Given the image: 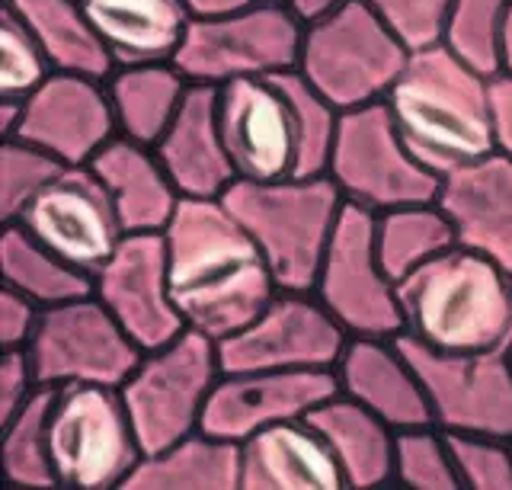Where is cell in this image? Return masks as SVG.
Returning <instances> with one entry per match:
<instances>
[{
	"label": "cell",
	"instance_id": "obj_12",
	"mask_svg": "<svg viewBox=\"0 0 512 490\" xmlns=\"http://www.w3.org/2000/svg\"><path fill=\"white\" fill-rule=\"evenodd\" d=\"M349 343V334L314 292L279 289L250 324L218 340L224 372H333Z\"/></svg>",
	"mask_w": 512,
	"mask_h": 490
},
{
	"label": "cell",
	"instance_id": "obj_10",
	"mask_svg": "<svg viewBox=\"0 0 512 490\" xmlns=\"http://www.w3.org/2000/svg\"><path fill=\"white\" fill-rule=\"evenodd\" d=\"M26 350L42 388H122L144 356L141 346L93 292L55 308H42L36 337Z\"/></svg>",
	"mask_w": 512,
	"mask_h": 490
},
{
	"label": "cell",
	"instance_id": "obj_20",
	"mask_svg": "<svg viewBox=\"0 0 512 490\" xmlns=\"http://www.w3.org/2000/svg\"><path fill=\"white\" fill-rule=\"evenodd\" d=\"M439 209L452 221L455 241L512 273V164L503 154H487L474 164L445 173Z\"/></svg>",
	"mask_w": 512,
	"mask_h": 490
},
{
	"label": "cell",
	"instance_id": "obj_45",
	"mask_svg": "<svg viewBox=\"0 0 512 490\" xmlns=\"http://www.w3.org/2000/svg\"><path fill=\"white\" fill-rule=\"evenodd\" d=\"M506 356H509V366H512V343H509V350H506Z\"/></svg>",
	"mask_w": 512,
	"mask_h": 490
},
{
	"label": "cell",
	"instance_id": "obj_34",
	"mask_svg": "<svg viewBox=\"0 0 512 490\" xmlns=\"http://www.w3.org/2000/svg\"><path fill=\"white\" fill-rule=\"evenodd\" d=\"M282 84L288 90V97H292L295 122H298V170H295V177H324L343 113L320 97V93L304 81L298 71L282 74Z\"/></svg>",
	"mask_w": 512,
	"mask_h": 490
},
{
	"label": "cell",
	"instance_id": "obj_2",
	"mask_svg": "<svg viewBox=\"0 0 512 490\" xmlns=\"http://www.w3.org/2000/svg\"><path fill=\"white\" fill-rule=\"evenodd\" d=\"M490 81L436 42L410 52L384 97L400 138L436 177L496 151Z\"/></svg>",
	"mask_w": 512,
	"mask_h": 490
},
{
	"label": "cell",
	"instance_id": "obj_33",
	"mask_svg": "<svg viewBox=\"0 0 512 490\" xmlns=\"http://www.w3.org/2000/svg\"><path fill=\"white\" fill-rule=\"evenodd\" d=\"M394 484L407 490H461L448 433L436 423L397 430Z\"/></svg>",
	"mask_w": 512,
	"mask_h": 490
},
{
	"label": "cell",
	"instance_id": "obj_7",
	"mask_svg": "<svg viewBox=\"0 0 512 490\" xmlns=\"http://www.w3.org/2000/svg\"><path fill=\"white\" fill-rule=\"evenodd\" d=\"M48 449L58 487L68 490L125 487L144 455L122 391L106 385L55 388Z\"/></svg>",
	"mask_w": 512,
	"mask_h": 490
},
{
	"label": "cell",
	"instance_id": "obj_8",
	"mask_svg": "<svg viewBox=\"0 0 512 490\" xmlns=\"http://www.w3.org/2000/svg\"><path fill=\"white\" fill-rule=\"evenodd\" d=\"M301 39L304 20L285 0H256L224 17L192 20L173 65L189 84L205 87L279 77L298 68Z\"/></svg>",
	"mask_w": 512,
	"mask_h": 490
},
{
	"label": "cell",
	"instance_id": "obj_6",
	"mask_svg": "<svg viewBox=\"0 0 512 490\" xmlns=\"http://www.w3.org/2000/svg\"><path fill=\"white\" fill-rule=\"evenodd\" d=\"M221 372L218 340L189 327L141 356L119 391L144 455L202 430L205 407Z\"/></svg>",
	"mask_w": 512,
	"mask_h": 490
},
{
	"label": "cell",
	"instance_id": "obj_37",
	"mask_svg": "<svg viewBox=\"0 0 512 490\" xmlns=\"http://www.w3.org/2000/svg\"><path fill=\"white\" fill-rule=\"evenodd\" d=\"M448 446L464 490H512V439L448 433Z\"/></svg>",
	"mask_w": 512,
	"mask_h": 490
},
{
	"label": "cell",
	"instance_id": "obj_44",
	"mask_svg": "<svg viewBox=\"0 0 512 490\" xmlns=\"http://www.w3.org/2000/svg\"><path fill=\"white\" fill-rule=\"evenodd\" d=\"M500 74L503 77H512V7L506 13L503 39H500Z\"/></svg>",
	"mask_w": 512,
	"mask_h": 490
},
{
	"label": "cell",
	"instance_id": "obj_4",
	"mask_svg": "<svg viewBox=\"0 0 512 490\" xmlns=\"http://www.w3.org/2000/svg\"><path fill=\"white\" fill-rule=\"evenodd\" d=\"M231 215L263 250L276 286L285 292H311L330 247L346 199L327 177L237 180L221 196Z\"/></svg>",
	"mask_w": 512,
	"mask_h": 490
},
{
	"label": "cell",
	"instance_id": "obj_26",
	"mask_svg": "<svg viewBox=\"0 0 512 490\" xmlns=\"http://www.w3.org/2000/svg\"><path fill=\"white\" fill-rule=\"evenodd\" d=\"M125 490H240V442L199 430L141 455Z\"/></svg>",
	"mask_w": 512,
	"mask_h": 490
},
{
	"label": "cell",
	"instance_id": "obj_19",
	"mask_svg": "<svg viewBox=\"0 0 512 490\" xmlns=\"http://www.w3.org/2000/svg\"><path fill=\"white\" fill-rule=\"evenodd\" d=\"M333 375L336 391L394 430L432 423L426 388L397 337H349Z\"/></svg>",
	"mask_w": 512,
	"mask_h": 490
},
{
	"label": "cell",
	"instance_id": "obj_36",
	"mask_svg": "<svg viewBox=\"0 0 512 490\" xmlns=\"http://www.w3.org/2000/svg\"><path fill=\"white\" fill-rule=\"evenodd\" d=\"M55 74L36 36L23 26L13 10L0 13V97L26 100Z\"/></svg>",
	"mask_w": 512,
	"mask_h": 490
},
{
	"label": "cell",
	"instance_id": "obj_1",
	"mask_svg": "<svg viewBox=\"0 0 512 490\" xmlns=\"http://www.w3.org/2000/svg\"><path fill=\"white\" fill-rule=\"evenodd\" d=\"M170 292L189 330L224 340L279 292L263 250L221 199H183L164 231Z\"/></svg>",
	"mask_w": 512,
	"mask_h": 490
},
{
	"label": "cell",
	"instance_id": "obj_40",
	"mask_svg": "<svg viewBox=\"0 0 512 490\" xmlns=\"http://www.w3.org/2000/svg\"><path fill=\"white\" fill-rule=\"evenodd\" d=\"M42 308L16 289L0 292V350H26L36 337Z\"/></svg>",
	"mask_w": 512,
	"mask_h": 490
},
{
	"label": "cell",
	"instance_id": "obj_5",
	"mask_svg": "<svg viewBox=\"0 0 512 490\" xmlns=\"http://www.w3.org/2000/svg\"><path fill=\"white\" fill-rule=\"evenodd\" d=\"M413 49L362 0L304 23L298 74L340 113L381 103Z\"/></svg>",
	"mask_w": 512,
	"mask_h": 490
},
{
	"label": "cell",
	"instance_id": "obj_32",
	"mask_svg": "<svg viewBox=\"0 0 512 490\" xmlns=\"http://www.w3.org/2000/svg\"><path fill=\"white\" fill-rule=\"evenodd\" d=\"M512 0H452L442 26V45L474 71L500 74V39Z\"/></svg>",
	"mask_w": 512,
	"mask_h": 490
},
{
	"label": "cell",
	"instance_id": "obj_23",
	"mask_svg": "<svg viewBox=\"0 0 512 490\" xmlns=\"http://www.w3.org/2000/svg\"><path fill=\"white\" fill-rule=\"evenodd\" d=\"M87 167L100 177L125 234L167 231L183 196L151 145L116 135Z\"/></svg>",
	"mask_w": 512,
	"mask_h": 490
},
{
	"label": "cell",
	"instance_id": "obj_14",
	"mask_svg": "<svg viewBox=\"0 0 512 490\" xmlns=\"http://www.w3.org/2000/svg\"><path fill=\"white\" fill-rule=\"evenodd\" d=\"M16 225L87 276H96L125 237L93 167H64L20 212Z\"/></svg>",
	"mask_w": 512,
	"mask_h": 490
},
{
	"label": "cell",
	"instance_id": "obj_43",
	"mask_svg": "<svg viewBox=\"0 0 512 490\" xmlns=\"http://www.w3.org/2000/svg\"><path fill=\"white\" fill-rule=\"evenodd\" d=\"M285 4L292 7L304 23H311V20H317V17H324V13H330V10H336V7H343L346 0H285Z\"/></svg>",
	"mask_w": 512,
	"mask_h": 490
},
{
	"label": "cell",
	"instance_id": "obj_31",
	"mask_svg": "<svg viewBox=\"0 0 512 490\" xmlns=\"http://www.w3.org/2000/svg\"><path fill=\"white\" fill-rule=\"evenodd\" d=\"M55 388H39L32 398L0 423V458H4V478L20 490L58 487L48 449V410H52Z\"/></svg>",
	"mask_w": 512,
	"mask_h": 490
},
{
	"label": "cell",
	"instance_id": "obj_13",
	"mask_svg": "<svg viewBox=\"0 0 512 490\" xmlns=\"http://www.w3.org/2000/svg\"><path fill=\"white\" fill-rule=\"evenodd\" d=\"M426 388L432 423L445 433L512 439V366L500 353H436L397 337Z\"/></svg>",
	"mask_w": 512,
	"mask_h": 490
},
{
	"label": "cell",
	"instance_id": "obj_17",
	"mask_svg": "<svg viewBox=\"0 0 512 490\" xmlns=\"http://www.w3.org/2000/svg\"><path fill=\"white\" fill-rule=\"evenodd\" d=\"M119 135L106 81L55 71L23 100V113L10 138H20L58 157L68 167H87Z\"/></svg>",
	"mask_w": 512,
	"mask_h": 490
},
{
	"label": "cell",
	"instance_id": "obj_18",
	"mask_svg": "<svg viewBox=\"0 0 512 490\" xmlns=\"http://www.w3.org/2000/svg\"><path fill=\"white\" fill-rule=\"evenodd\" d=\"M336 394V375L327 369L301 372H221L202 417V430L244 442L272 423L308 417Z\"/></svg>",
	"mask_w": 512,
	"mask_h": 490
},
{
	"label": "cell",
	"instance_id": "obj_24",
	"mask_svg": "<svg viewBox=\"0 0 512 490\" xmlns=\"http://www.w3.org/2000/svg\"><path fill=\"white\" fill-rule=\"evenodd\" d=\"M84 7L116 68L176 61L192 23L183 0H84Z\"/></svg>",
	"mask_w": 512,
	"mask_h": 490
},
{
	"label": "cell",
	"instance_id": "obj_35",
	"mask_svg": "<svg viewBox=\"0 0 512 490\" xmlns=\"http://www.w3.org/2000/svg\"><path fill=\"white\" fill-rule=\"evenodd\" d=\"M68 167L48 151L20 138H4L0 148V218L16 221L26 205Z\"/></svg>",
	"mask_w": 512,
	"mask_h": 490
},
{
	"label": "cell",
	"instance_id": "obj_42",
	"mask_svg": "<svg viewBox=\"0 0 512 490\" xmlns=\"http://www.w3.org/2000/svg\"><path fill=\"white\" fill-rule=\"evenodd\" d=\"M192 20H208V17H224V13L244 10L256 0H183Z\"/></svg>",
	"mask_w": 512,
	"mask_h": 490
},
{
	"label": "cell",
	"instance_id": "obj_39",
	"mask_svg": "<svg viewBox=\"0 0 512 490\" xmlns=\"http://www.w3.org/2000/svg\"><path fill=\"white\" fill-rule=\"evenodd\" d=\"M39 388L42 385L29 350H4V356H0V423L13 417Z\"/></svg>",
	"mask_w": 512,
	"mask_h": 490
},
{
	"label": "cell",
	"instance_id": "obj_29",
	"mask_svg": "<svg viewBox=\"0 0 512 490\" xmlns=\"http://www.w3.org/2000/svg\"><path fill=\"white\" fill-rule=\"evenodd\" d=\"M0 276L7 289L32 298L39 308H55L93 292V276L64 263L16 221H7L0 234Z\"/></svg>",
	"mask_w": 512,
	"mask_h": 490
},
{
	"label": "cell",
	"instance_id": "obj_16",
	"mask_svg": "<svg viewBox=\"0 0 512 490\" xmlns=\"http://www.w3.org/2000/svg\"><path fill=\"white\" fill-rule=\"evenodd\" d=\"M93 295L144 353L186 330L170 292L164 234H125L116 254L96 270Z\"/></svg>",
	"mask_w": 512,
	"mask_h": 490
},
{
	"label": "cell",
	"instance_id": "obj_15",
	"mask_svg": "<svg viewBox=\"0 0 512 490\" xmlns=\"http://www.w3.org/2000/svg\"><path fill=\"white\" fill-rule=\"evenodd\" d=\"M218 125L237 180L266 183L295 177L298 122L282 74L221 84Z\"/></svg>",
	"mask_w": 512,
	"mask_h": 490
},
{
	"label": "cell",
	"instance_id": "obj_22",
	"mask_svg": "<svg viewBox=\"0 0 512 490\" xmlns=\"http://www.w3.org/2000/svg\"><path fill=\"white\" fill-rule=\"evenodd\" d=\"M343 471L308 417L272 423L240 442V490H343Z\"/></svg>",
	"mask_w": 512,
	"mask_h": 490
},
{
	"label": "cell",
	"instance_id": "obj_27",
	"mask_svg": "<svg viewBox=\"0 0 512 490\" xmlns=\"http://www.w3.org/2000/svg\"><path fill=\"white\" fill-rule=\"evenodd\" d=\"M189 87L192 84L173 61L116 68L106 77V93L116 113L119 135L154 148L180 113Z\"/></svg>",
	"mask_w": 512,
	"mask_h": 490
},
{
	"label": "cell",
	"instance_id": "obj_9",
	"mask_svg": "<svg viewBox=\"0 0 512 490\" xmlns=\"http://www.w3.org/2000/svg\"><path fill=\"white\" fill-rule=\"evenodd\" d=\"M327 177L349 205L372 215L400 205L436 202L442 183V177L416 161L384 100L340 116Z\"/></svg>",
	"mask_w": 512,
	"mask_h": 490
},
{
	"label": "cell",
	"instance_id": "obj_41",
	"mask_svg": "<svg viewBox=\"0 0 512 490\" xmlns=\"http://www.w3.org/2000/svg\"><path fill=\"white\" fill-rule=\"evenodd\" d=\"M493 100V145L512 164V77L496 74L490 81Z\"/></svg>",
	"mask_w": 512,
	"mask_h": 490
},
{
	"label": "cell",
	"instance_id": "obj_25",
	"mask_svg": "<svg viewBox=\"0 0 512 490\" xmlns=\"http://www.w3.org/2000/svg\"><path fill=\"white\" fill-rule=\"evenodd\" d=\"M308 420L327 439L349 490H375L394 484V426L340 391L320 401Z\"/></svg>",
	"mask_w": 512,
	"mask_h": 490
},
{
	"label": "cell",
	"instance_id": "obj_3",
	"mask_svg": "<svg viewBox=\"0 0 512 490\" xmlns=\"http://www.w3.org/2000/svg\"><path fill=\"white\" fill-rule=\"evenodd\" d=\"M404 337L436 353H500L512 343V273L452 244L397 282Z\"/></svg>",
	"mask_w": 512,
	"mask_h": 490
},
{
	"label": "cell",
	"instance_id": "obj_11",
	"mask_svg": "<svg viewBox=\"0 0 512 490\" xmlns=\"http://www.w3.org/2000/svg\"><path fill=\"white\" fill-rule=\"evenodd\" d=\"M311 292L349 337L404 334L397 282L381 266L375 247V215L359 205H343Z\"/></svg>",
	"mask_w": 512,
	"mask_h": 490
},
{
	"label": "cell",
	"instance_id": "obj_21",
	"mask_svg": "<svg viewBox=\"0 0 512 490\" xmlns=\"http://www.w3.org/2000/svg\"><path fill=\"white\" fill-rule=\"evenodd\" d=\"M154 151L183 199H221L228 193L237 170L218 125V87L192 84Z\"/></svg>",
	"mask_w": 512,
	"mask_h": 490
},
{
	"label": "cell",
	"instance_id": "obj_38",
	"mask_svg": "<svg viewBox=\"0 0 512 490\" xmlns=\"http://www.w3.org/2000/svg\"><path fill=\"white\" fill-rule=\"evenodd\" d=\"M388 23L407 49H426L442 39L452 0H362Z\"/></svg>",
	"mask_w": 512,
	"mask_h": 490
},
{
	"label": "cell",
	"instance_id": "obj_30",
	"mask_svg": "<svg viewBox=\"0 0 512 490\" xmlns=\"http://www.w3.org/2000/svg\"><path fill=\"white\" fill-rule=\"evenodd\" d=\"M458 244L452 221L445 218L439 202H416L375 215V247L381 266L394 282L407 279L429 260Z\"/></svg>",
	"mask_w": 512,
	"mask_h": 490
},
{
	"label": "cell",
	"instance_id": "obj_28",
	"mask_svg": "<svg viewBox=\"0 0 512 490\" xmlns=\"http://www.w3.org/2000/svg\"><path fill=\"white\" fill-rule=\"evenodd\" d=\"M4 7L23 20L55 71L106 77L116 71L106 45L96 36L84 0H4Z\"/></svg>",
	"mask_w": 512,
	"mask_h": 490
}]
</instances>
